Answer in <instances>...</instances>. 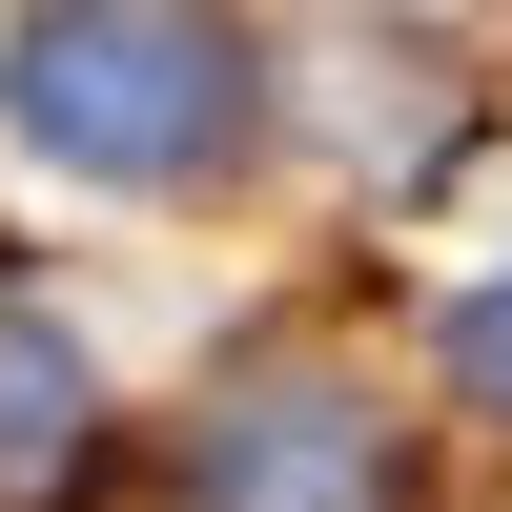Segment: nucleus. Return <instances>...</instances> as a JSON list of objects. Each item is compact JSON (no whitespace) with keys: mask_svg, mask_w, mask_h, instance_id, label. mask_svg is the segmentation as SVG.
<instances>
[{"mask_svg":"<svg viewBox=\"0 0 512 512\" xmlns=\"http://www.w3.org/2000/svg\"><path fill=\"white\" fill-rule=\"evenodd\" d=\"M62 451H82V328L0 287V492H62Z\"/></svg>","mask_w":512,"mask_h":512,"instance_id":"7ed1b4c3","label":"nucleus"},{"mask_svg":"<svg viewBox=\"0 0 512 512\" xmlns=\"http://www.w3.org/2000/svg\"><path fill=\"white\" fill-rule=\"evenodd\" d=\"M0 103L82 185H185L246 123V41H226V0H41L21 62H0Z\"/></svg>","mask_w":512,"mask_h":512,"instance_id":"f257e3e1","label":"nucleus"},{"mask_svg":"<svg viewBox=\"0 0 512 512\" xmlns=\"http://www.w3.org/2000/svg\"><path fill=\"white\" fill-rule=\"evenodd\" d=\"M451 369H472V390H492V410H512V267H492V287H472V308H451Z\"/></svg>","mask_w":512,"mask_h":512,"instance_id":"20e7f679","label":"nucleus"},{"mask_svg":"<svg viewBox=\"0 0 512 512\" xmlns=\"http://www.w3.org/2000/svg\"><path fill=\"white\" fill-rule=\"evenodd\" d=\"M144 512H410V431H390L369 369L267 349V369H226V390L164 431Z\"/></svg>","mask_w":512,"mask_h":512,"instance_id":"f03ea898","label":"nucleus"}]
</instances>
